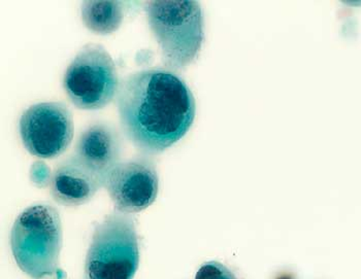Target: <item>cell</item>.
I'll return each mask as SVG.
<instances>
[{
    "instance_id": "1",
    "label": "cell",
    "mask_w": 361,
    "mask_h": 279,
    "mask_svg": "<svg viewBox=\"0 0 361 279\" xmlns=\"http://www.w3.org/2000/svg\"><path fill=\"white\" fill-rule=\"evenodd\" d=\"M116 106L122 132L142 154L162 153L192 126L195 100L184 80L166 69L137 71L120 82Z\"/></svg>"
},
{
    "instance_id": "2",
    "label": "cell",
    "mask_w": 361,
    "mask_h": 279,
    "mask_svg": "<svg viewBox=\"0 0 361 279\" xmlns=\"http://www.w3.org/2000/svg\"><path fill=\"white\" fill-rule=\"evenodd\" d=\"M62 226L57 209L47 203L31 205L15 221L11 247L20 269L32 279L61 273Z\"/></svg>"
},
{
    "instance_id": "3",
    "label": "cell",
    "mask_w": 361,
    "mask_h": 279,
    "mask_svg": "<svg viewBox=\"0 0 361 279\" xmlns=\"http://www.w3.org/2000/svg\"><path fill=\"white\" fill-rule=\"evenodd\" d=\"M149 26L169 68L179 70L195 61L204 39V16L197 1H148Z\"/></svg>"
},
{
    "instance_id": "4",
    "label": "cell",
    "mask_w": 361,
    "mask_h": 279,
    "mask_svg": "<svg viewBox=\"0 0 361 279\" xmlns=\"http://www.w3.org/2000/svg\"><path fill=\"white\" fill-rule=\"evenodd\" d=\"M139 261L135 220L115 211L95 228L85 261V279H133Z\"/></svg>"
},
{
    "instance_id": "5",
    "label": "cell",
    "mask_w": 361,
    "mask_h": 279,
    "mask_svg": "<svg viewBox=\"0 0 361 279\" xmlns=\"http://www.w3.org/2000/svg\"><path fill=\"white\" fill-rule=\"evenodd\" d=\"M119 86L117 68L110 54L95 44H86L79 51L63 79L71 104L85 111L109 106L117 96Z\"/></svg>"
},
{
    "instance_id": "6",
    "label": "cell",
    "mask_w": 361,
    "mask_h": 279,
    "mask_svg": "<svg viewBox=\"0 0 361 279\" xmlns=\"http://www.w3.org/2000/svg\"><path fill=\"white\" fill-rule=\"evenodd\" d=\"M19 132L31 155L53 159L62 155L73 142V115L62 102L35 104L20 118Z\"/></svg>"
},
{
    "instance_id": "7",
    "label": "cell",
    "mask_w": 361,
    "mask_h": 279,
    "mask_svg": "<svg viewBox=\"0 0 361 279\" xmlns=\"http://www.w3.org/2000/svg\"><path fill=\"white\" fill-rule=\"evenodd\" d=\"M104 187L118 211L140 213L157 198L159 178L155 162L146 154L120 161L106 173Z\"/></svg>"
},
{
    "instance_id": "8",
    "label": "cell",
    "mask_w": 361,
    "mask_h": 279,
    "mask_svg": "<svg viewBox=\"0 0 361 279\" xmlns=\"http://www.w3.org/2000/svg\"><path fill=\"white\" fill-rule=\"evenodd\" d=\"M53 199L64 206H79L104 187V176L77 155L58 163L51 180Z\"/></svg>"
},
{
    "instance_id": "9",
    "label": "cell",
    "mask_w": 361,
    "mask_h": 279,
    "mask_svg": "<svg viewBox=\"0 0 361 279\" xmlns=\"http://www.w3.org/2000/svg\"><path fill=\"white\" fill-rule=\"evenodd\" d=\"M123 147V137L115 126L97 123L80 134L75 155L106 178L109 170L121 161Z\"/></svg>"
},
{
    "instance_id": "10",
    "label": "cell",
    "mask_w": 361,
    "mask_h": 279,
    "mask_svg": "<svg viewBox=\"0 0 361 279\" xmlns=\"http://www.w3.org/2000/svg\"><path fill=\"white\" fill-rule=\"evenodd\" d=\"M81 12L86 28L100 35H108L117 31L124 17L121 1L88 0L82 4Z\"/></svg>"
},
{
    "instance_id": "11",
    "label": "cell",
    "mask_w": 361,
    "mask_h": 279,
    "mask_svg": "<svg viewBox=\"0 0 361 279\" xmlns=\"http://www.w3.org/2000/svg\"><path fill=\"white\" fill-rule=\"evenodd\" d=\"M52 174L50 168L44 162H35L31 167V180L37 187H42L50 185Z\"/></svg>"
}]
</instances>
